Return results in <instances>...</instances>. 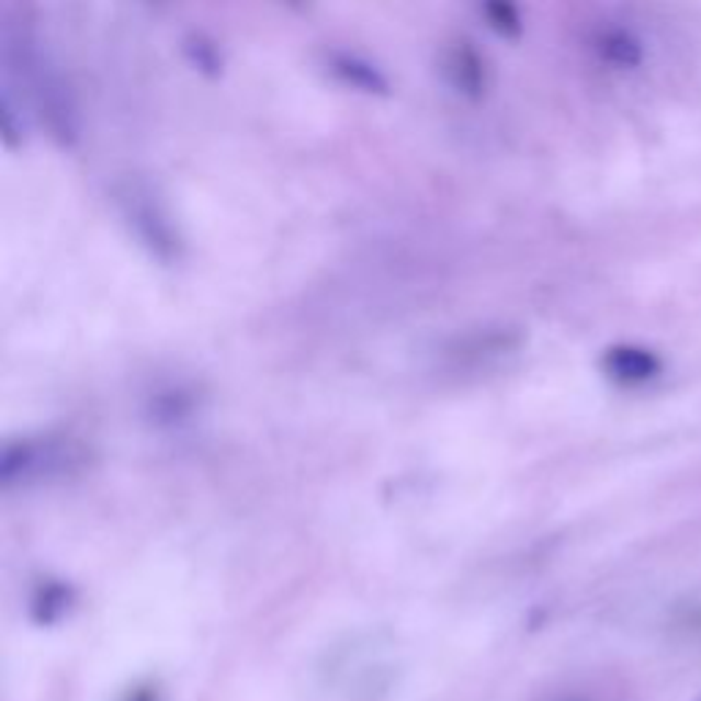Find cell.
<instances>
[{
	"instance_id": "obj_1",
	"label": "cell",
	"mask_w": 701,
	"mask_h": 701,
	"mask_svg": "<svg viewBox=\"0 0 701 701\" xmlns=\"http://www.w3.org/2000/svg\"><path fill=\"white\" fill-rule=\"evenodd\" d=\"M603 368L620 384H644V381H653L664 370V364L647 349L617 346V349H609V353H606Z\"/></svg>"
},
{
	"instance_id": "obj_2",
	"label": "cell",
	"mask_w": 701,
	"mask_h": 701,
	"mask_svg": "<svg viewBox=\"0 0 701 701\" xmlns=\"http://www.w3.org/2000/svg\"><path fill=\"white\" fill-rule=\"evenodd\" d=\"M600 53L609 64L614 66H638L644 58V49L638 44V38H633L631 33L614 31L600 42Z\"/></svg>"
},
{
	"instance_id": "obj_3",
	"label": "cell",
	"mask_w": 701,
	"mask_h": 701,
	"mask_svg": "<svg viewBox=\"0 0 701 701\" xmlns=\"http://www.w3.org/2000/svg\"><path fill=\"white\" fill-rule=\"evenodd\" d=\"M338 69L343 71L346 75V80H351L353 86H362V88H370V91H375V88H381L384 86V80H381L378 75H375L373 69H370V66H364V64H357V60H351V58H346V60H340L338 64Z\"/></svg>"
},
{
	"instance_id": "obj_4",
	"label": "cell",
	"mask_w": 701,
	"mask_h": 701,
	"mask_svg": "<svg viewBox=\"0 0 701 701\" xmlns=\"http://www.w3.org/2000/svg\"><path fill=\"white\" fill-rule=\"evenodd\" d=\"M699 701H701V699H699Z\"/></svg>"
}]
</instances>
